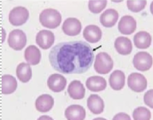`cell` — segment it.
I'll use <instances>...</instances> for the list:
<instances>
[{"mask_svg": "<svg viewBox=\"0 0 153 120\" xmlns=\"http://www.w3.org/2000/svg\"><path fill=\"white\" fill-rule=\"evenodd\" d=\"M49 59L53 69L60 73L81 74L92 66L94 54L92 47L85 41H65L52 48Z\"/></svg>", "mask_w": 153, "mask_h": 120, "instance_id": "obj_1", "label": "cell"}, {"mask_svg": "<svg viewBox=\"0 0 153 120\" xmlns=\"http://www.w3.org/2000/svg\"><path fill=\"white\" fill-rule=\"evenodd\" d=\"M39 21L42 27L48 29H55L62 22V15L57 10L48 8L41 12Z\"/></svg>", "mask_w": 153, "mask_h": 120, "instance_id": "obj_2", "label": "cell"}, {"mask_svg": "<svg viewBox=\"0 0 153 120\" xmlns=\"http://www.w3.org/2000/svg\"><path fill=\"white\" fill-rule=\"evenodd\" d=\"M113 68V60L107 53H99L96 56L94 69L100 74H107Z\"/></svg>", "mask_w": 153, "mask_h": 120, "instance_id": "obj_3", "label": "cell"}, {"mask_svg": "<svg viewBox=\"0 0 153 120\" xmlns=\"http://www.w3.org/2000/svg\"><path fill=\"white\" fill-rule=\"evenodd\" d=\"M8 45L14 50H22L26 45V34L21 29H14L8 37Z\"/></svg>", "mask_w": 153, "mask_h": 120, "instance_id": "obj_4", "label": "cell"}, {"mask_svg": "<svg viewBox=\"0 0 153 120\" xmlns=\"http://www.w3.org/2000/svg\"><path fill=\"white\" fill-rule=\"evenodd\" d=\"M128 86L135 92H142L147 88L148 81L143 75L133 72L128 77Z\"/></svg>", "mask_w": 153, "mask_h": 120, "instance_id": "obj_5", "label": "cell"}, {"mask_svg": "<svg viewBox=\"0 0 153 120\" xmlns=\"http://www.w3.org/2000/svg\"><path fill=\"white\" fill-rule=\"evenodd\" d=\"M29 18V11L26 7H17L10 10L9 14V22L14 27H19L26 23Z\"/></svg>", "mask_w": 153, "mask_h": 120, "instance_id": "obj_6", "label": "cell"}, {"mask_svg": "<svg viewBox=\"0 0 153 120\" xmlns=\"http://www.w3.org/2000/svg\"><path fill=\"white\" fill-rule=\"evenodd\" d=\"M132 63L136 69L146 72L152 66V57L147 52H139L134 56Z\"/></svg>", "mask_w": 153, "mask_h": 120, "instance_id": "obj_7", "label": "cell"}, {"mask_svg": "<svg viewBox=\"0 0 153 120\" xmlns=\"http://www.w3.org/2000/svg\"><path fill=\"white\" fill-rule=\"evenodd\" d=\"M118 29L120 33L124 35H130L133 34L136 29V19L130 15H124L120 20Z\"/></svg>", "mask_w": 153, "mask_h": 120, "instance_id": "obj_8", "label": "cell"}, {"mask_svg": "<svg viewBox=\"0 0 153 120\" xmlns=\"http://www.w3.org/2000/svg\"><path fill=\"white\" fill-rule=\"evenodd\" d=\"M54 42V34L47 29H43L38 33L36 36V43L43 49H48Z\"/></svg>", "mask_w": 153, "mask_h": 120, "instance_id": "obj_9", "label": "cell"}, {"mask_svg": "<svg viewBox=\"0 0 153 120\" xmlns=\"http://www.w3.org/2000/svg\"><path fill=\"white\" fill-rule=\"evenodd\" d=\"M62 30L68 36H76L81 31V22L75 18H69L62 25Z\"/></svg>", "mask_w": 153, "mask_h": 120, "instance_id": "obj_10", "label": "cell"}, {"mask_svg": "<svg viewBox=\"0 0 153 120\" xmlns=\"http://www.w3.org/2000/svg\"><path fill=\"white\" fill-rule=\"evenodd\" d=\"M66 79L58 73L52 74L47 80L48 88L53 92H61L66 86Z\"/></svg>", "mask_w": 153, "mask_h": 120, "instance_id": "obj_11", "label": "cell"}, {"mask_svg": "<svg viewBox=\"0 0 153 120\" xmlns=\"http://www.w3.org/2000/svg\"><path fill=\"white\" fill-rule=\"evenodd\" d=\"M84 38L90 43H97L102 38V31L99 27L89 25L85 28L83 31Z\"/></svg>", "mask_w": 153, "mask_h": 120, "instance_id": "obj_12", "label": "cell"}, {"mask_svg": "<svg viewBox=\"0 0 153 120\" xmlns=\"http://www.w3.org/2000/svg\"><path fill=\"white\" fill-rule=\"evenodd\" d=\"M65 116L68 120H84L85 119V110L80 105H70L65 111Z\"/></svg>", "mask_w": 153, "mask_h": 120, "instance_id": "obj_13", "label": "cell"}, {"mask_svg": "<svg viewBox=\"0 0 153 120\" xmlns=\"http://www.w3.org/2000/svg\"><path fill=\"white\" fill-rule=\"evenodd\" d=\"M53 104H54L53 98L48 94H43L39 96L35 101L36 109L40 112L50 111L52 109Z\"/></svg>", "mask_w": 153, "mask_h": 120, "instance_id": "obj_14", "label": "cell"}, {"mask_svg": "<svg viewBox=\"0 0 153 120\" xmlns=\"http://www.w3.org/2000/svg\"><path fill=\"white\" fill-rule=\"evenodd\" d=\"M116 50L123 56L129 55L132 50V44L131 40L126 37H119L116 39L114 43Z\"/></svg>", "mask_w": 153, "mask_h": 120, "instance_id": "obj_15", "label": "cell"}, {"mask_svg": "<svg viewBox=\"0 0 153 120\" xmlns=\"http://www.w3.org/2000/svg\"><path fill=\"white\" fill-rule=\"evenodd\" d=\"M69 96L74 99H81L85 97V89L83 84L79 80H74L68 87Z\"/></svg>", "mask_w": 153, "mask_h": 120, "instance_id": "obj_16", "label": "cell"}, {"mask_svg": "<svg viewBox=\"0 0 153 120\" xmlns=\"http://www.w3.org/2000/svg\"><path fill=\"white\" fill-rule=\"evenodd\" d=\"M107 86V82L105 78L101 77H91L86 80V87L88 90L94 92H98L105 90Z\"/></svg>", "mask_w": 153, "mask_h": 120, "instance_id": "obj_17", "label": "cell"}, {"mask_svg": "<svg viewBox=\"0 0 153 120\" xmlns=\"http://www.w3.org/2000/svg\"><path fill=\"white\" fill-rule=\"evenodd\" d=\"M87 106L91 112L95 115H99L103 112L105 104L104 101L100 96L95 94L89 96L87 100Z\"/></svg>", "mask_w": 153, "mask_h": 120, "instance_id": "obj_18", "label": "cell"}, {"mask_svg": "<svg viewBox=\"0 0 153 120\" xmlns=\"http://www.w3.org/2000/svg\"><path fill=\"white\" fill-rule=\"evenodd\" d=\"M118 12L114 9H108L106 10L102 15H100V21L103 27L111 28L114 27L118 20Z\"/></svg>", "mask_w": 153, "mask_h": 120, "instance_id": "obj_19", "label": "cell"}, {"mask_svg": "<svg viewBox=\"0 0 153 120\" xmlns=\"http://www.w3.org/2000/svg\"><path fill=\"white\" fill-rule=\"evenodd\" d=\"M125 83V75L120 70H116L109 77V84L115 91L121 90Z\"/></svg>", "mask_w": 153, "mask_h": 120, "instance_id": "obj_20", "label": "cell"}, {"mask_svg": "<svg viewBox=\"0 0 153 120\" xmlns=\"http://www.w3.org/2000/svg\"><path fill=\"white\" fill-rule=\"evenodd\" d=\"M18 86L16 79L11 75H3L2 77V93L9 95L15 91Z\"/></svg>", "mask_w": 153, "mask_h": 120, "instance_id": "obj_21", "label": "cell"}, {"mask_svg": "<svg viewBox=\"0 0 153 120\" xmlns=\"http://www.w3.org/2000/svg\"><path fill=\"white\" fill-rule=\"evenodd\" d=\"M134 45L137 49H148L152 44V36L146 31H140L134 36Z\"/></svg>", "mask_w": 153, "mask_h": 120, "instance_id": "obj_22", "label": "cell"}, {"mask_svg": "<svg viewBox=\"0 0 153 120\" xmlns=\"http://www.w3.org/2000/svg\"><path fill=\"white\" fill-rule=\"evenodd\" d=\"M25 59L29 65H37L41 60V52L35 46H30L25 51Z\"/></svg>", "mask_w": 153, "mask_h": 120, "instance_id": "obj_23", "label": "cell"}, {"mask_svg": "<svg viewBox=\"0 0 153 120\" xmlns=\"http://www.w3.org/2000/svg\"><path fill=\"white\" fill-rule=\"evenodd\" d=\"M16 75L19 80L22 83H27L32 77V70L30 65L26 63H21L18 65Z\"/></svg>", "mask_w": 153, "mask_h": 120, "instance_id": "obj_24", "label": "cell"}, {"mask_svg": "<svg viewBox=\"0 0 153 120\" xmlns=\"http://www.w3.org/2000/svg\"><path fill=\"white\" fill-rule=\"evenodd\" d=\"M134 120H150L152 117L151 111L144 107L136 108L132 114Z\"/></svg>", "mask_w": 153, "mask_h": 120, "instance_id": "obj_25", "label": "cell"}, {"mask_svg": "<svg viewBox=\"0 0 153 120\" xmlns=\"http://www.w3.org/2000/svg\"><path fill=\"white\" fill-rule=\"evenodd\" d=\"M106 0H91L88 2V9L93 14H99L107 6Z\"/></svg>", "mask_w": 153, "mask_h": 120, "instance_id": "obj_26", "label": "cell"}, {"mask_svg": "<svg viewBox=\"0 0 153 120\" xmlns=\"http://www.w3.org/2000/svg\"><path fill=\"white\" fill-rule=\"evenodd\" d=\"M147 1L145 0H128L127 1V7L132 12H140L145 8Z\"/></svg>", "mask_w": 153, "mask_h": 120, "instance_id": "obj_27", "label": "cell"}, {"mask_svg": "<svg viewBox=\"0 0 153 120\" xmlns=\"http://www.w3.org/2000/svg\"><path fill=\"white\" fill-rule=\"evenodd\" d=\"M152 94H153V90L150 89L149 91H147L144 95L143 97V100L144 103L151 108H153V103H152Z\"/></svg>", "mask_w": 153, "mask_h": 120, "instance_id": "obj_28", "label": "cell"}, {"mask_svg": "<svg viewBox=\"0 0 153 120\" xmlns=\"http://www.w3.org/2000/svg\"><path fill=\"white\" fill-rule=\"evenodd\" d=\"M113 120H117V119H128L130 120L131 118L129 117V115H126L125 113H120V114H117V115H115L113 119Z\"/></svg>", "mask_w": 153, "mask_h": 120, "instance_id": "obj_29", "label": "cell"}]
</instances>
